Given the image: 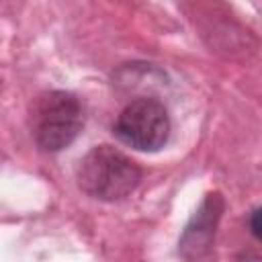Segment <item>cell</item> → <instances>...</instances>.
Wrapping results in <instances>:
<instances>
[{"label":"cell","instance_id":"obj_4","mask_svg":"<svg viewBox=\"0 0 262 262\" xmlns=\"http://www.w3.org/2000/svg\"><path fill=\"white\" fill-rule=\"evenodd\" d=\"M223 209H225V203L219 192H209L203 199L201 207L194 211V215L190 217L188 225L184 227L178 239V252L186 260L201 258L203 254L209 252Z\"/></svg>","mask_w":262,"mask_h":262},{"label":"cell","instance_id":"obj_3","mask_svg":"<svg viewBox=\"0 0 262 262\" xmlns=\"http://www.w3.org/2000/svg\"><path fill=\"white\" fill-rule=\"evenodd\" d=\"M170 115L166 106L149 96L131 100L113 125V133L137 151H158L170 137Z\"/></svg>","mask_w":262,"mask_h":262},{"label":"cell","instance_id":"obj_6","mask_svg":"<svg viewBox=\"0 0 262 262\" xmlns=\"http://www.w3.org/2000/svg\"><path fill=\"white\" fill-rule=\"evenodd\" d=\"M237 262H260V258H258L256 252H244V254L237 258Z\"/></svg>","mask_w":262,"mask_h":262},{"label":"cell","instance_id":"obj_2","mask_svg":"<svg viewBox=\"0 0 262 262\" xmlns=\"http://www.w3.org/2000/svg\"><path fill=\"white\" fill-rule=\"evenodd\" d=\"M84 127V106L80 98L66 90H51L43 94L33 111V137L43 151H61L68 147Z\"/></svg>","mask_w":262,"mask_h":262},{"label":"cell","instance_id":"obj_5","mask_svg":"<svg viewBox=\"0 0 262 262\" xmlns=\"http://www.w3.org/2000/svg\"><path fill=\"white\" fill-rule=\"evenodd\" d=\"M258 217H260V209H252L250 211V217H248V225H250V233L258 239L260 237V223H258Z\"/></svg>","mask_w":262,"mask_h":262},{"label":"cell","instance_id":"obj_1","mask_svg":"<svg viewBox=\"0 0 262 262\" xmlns=\"http://www.w3.org/2000/svg\"><path fill=\"white\" fill-rule=\"evenodd\" d=\"M78 186L92 199L115 203L129 196L141 182V168L113 145L92 147L78 166Z\"/></svg>","mask_w":262,"mask_h":262}]
</instances>
